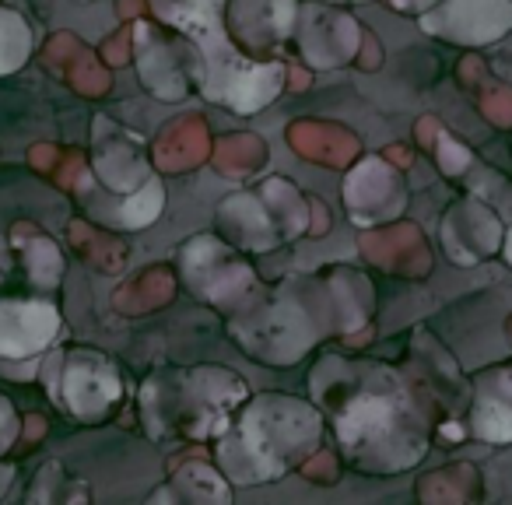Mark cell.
<instances>
[{
    "label": "cell",
    "instance_id": "8",
    "mask_svg": "<svg viewBox=\"0 0 512 505\" xmlns=\"http://www.w3.org/2000/svg\"><path fill=\"white\" fill-rule=\"evenodd\" d=\"M502 239V221L477 200H463L442 218V242L449 249V260L456 264H477L491 253H502Z\"/></svg>",
    "mask_w": 512,
    "mask_h": 505
},
{
    "label": "cell",
    "instance_id": "3",
    "mask_svg": "<svg viewBox=\"0 0 512 505\" xmlns=\"http://www.w3.org/2000/svg\"><path fill=\"white\" fill-rule=\"evenodd\" d=\"M320 414L292 397H256L218 439V463L232 481H278L320 442Z\"/></svg>",
    "mask_w": 512,
    "mask_h": 505
},
{
    "label": "cell",
    "instance_id": "14",
    "mask_svg": "<svg viewBox=\"0 0 512 505\" xmlns=\"http://www.w3.org/2000/svg\"><path fill=\"white\" fill-rule=\"evenodd\" d=\"M397 11H407V15H425L428 8H435L439 0H390Z\"/></svg>",
    "mask_w": 512,
    "mask_h": 505
},
{
    "label": "cell",
    "instance_id": "13",
    "mask_svg": "<svg viewBox=\"0 0 512 505\" xmlns=\"http://www.w3.org/2000/svg\"><path fill=\"white\" fill-rule=\"evenodd\" d=\"M15 439V411H11V404L4 397H0V453H4V446Z\"/></svg>",
    "mask_w": 512,
    "mask_h": 505
},
{
    "label": "cell",
    "instance_id": "10",
    "mask_svg": "<svg viewBox=\"0 0 512 505\" xmlns=\"http://www.w3.org/2000/svg\"><path fill=\"white\" fill-rule=\"evenodd\" d=\"M470 432L484 442H512V365L477 376Z\"/></svg>",
    "mask_w": 512,
    "mask_h": 505
},
{
    "label": "cell",
    "instance_id": "9",
    "mask_svg": "<svg viewBox=\"0 0 512 505\" xmlns=\"http://www.w3.org/2000/svg\"><path fill=\"white\" fill-rule=\"evenodd\" d=\"M60 316L46 302H0V355L25 358L50 348Z\"/></svg>",
    "mask_w": 512,
    "mask_h": 505
},
{
    "label": "cell",
    "instance_id": "15",
    "mask_svg": "<svg viewBox=\"0 0 512 505\" xmlns=\"http://www.w3.org/2000/svg\"><path fill=\"white\" fill-rule=\"evenodd\" d=\"M502 260L512 267V225H505V239H502Z\"/></svg>",
    "mask_w": 512,
    "mask_h": 505
},
{
    "label": "cell",
    "instance_id": "7",
    "mask_svg": "<svg viewBox=\"0 0 512 505\" xmlns=\"http://www.w3.org/2000/svg\"><path fill=\"white\" fill-rule=\"evenodd\" d=\"M64 365L67 369L60 397L67 400V407L78 418L95 421L120 400V379H116L113 362L102 358L99 351H74Z\"/></svg>",
    "mask_w": 512,
    "mask_h": 505
},
{
    "label": "cell",
    "instance_id": "4",
    "mask_svg": "<svg viewBox=\"0 0 512 505\" xmlns=\"http://www.w3.org/2000/svg\"><path fill=\"white\" fill-rule=\"evenodd\" d=\"M176 383V372H169ZM183 390H172L162 376H155L144 386V411L148 421H162L165 432L193 435V439H221L235 425V411L246 404V386L232 372L197 369L179 372Z\"/></svg>",
    "mask_w": 512,
    "mask_h": 505
},
{
    "label": "cell",
    "instance_id": "1",
    "mask_svg": "<svg viewBox=\"0 0 512 505\" xmlns=\"http://www.w3.org/2000/svg\"><path fill=\"white\" fill-rule=\"evenodd\" d=\"M344 383L351 393L327 400L334 404L337 442L358 470L393 474L425 456L428 428L407 386L390 369L351 372Z\"/></svg>",
    "mask_w": 512,
    "mask_h": 505
},
{
    "label": "cell",
    "instance_id": "5",
    "mask_svg": "<svg viewBox=\"0 0 512 505\" xmlns=\"http://www.w3.org/2000/svg\"><path fill=\"white\" fill-rule=\"evenodd\" d=\"M418 25L442 43L491 46L512 32V0H439Z\"/></svg>",
    "mask_w": 512,
    "mask_h": 505
},
{
    "label": "cell",
    "instance_id": "6",
    "mask_svg": "<svg viewBox=\"0 0 512 505\" xmlns=\"http://www.w3.org/2000/svg\"><path fill=\"white\" fill-rule=\"evenodd\" d=\"M295 0H225V25L246 57L267 60L292 32Z\"/></svg>",
    "mask_w": 512,
    "mask_h": 505
},
{
    "label": "cell",
    "instance_id": "12",
    "mask_svg": "<svg viewBox=\"0 0 512 505\" xmlns=\"http://www.w3.org/2000/svg\"><path fill=\"white\" fill-rule=\"evenodd\" d=\"M162 211V186L158 179H151L141 193H130L120 207V218H123V228H144L148 221H155V214Z\"/></svg>",
    "mask_w": 512,
    "mask_h": 505
},
{
    "label": "cell",
    "instance_id": "11",
    "mask_svg": "<svg viewBox=\"0 0 512 505\" xmlns=\"http://www.w3.org/2000/svg\"><path fill=\"white\" fill-rule=\"evenodd\" d=\"M32 50L29 25L22 15H15L11 8H0V74H11L25 64Z\"/></svg>",
    "mask_w": 512,
    "mask_h": 505
},
{
    "label": "cell",
    "instance_id": "2",
    "mask_svg": "<svg viewBox=\"0 0 512 505\" xmlns=\"http://www.w3.org/2000/svg\"><path fill=\"white\" fill-rule=\"evenodd\" d=\"M155 15L179 29L200 53V92L232 113H256L281 92V67L253 60L232 43L225 0H151Z\"/></svg>",
    "mask_w": 512,
    "mask_h": 505
}]
</instances>
